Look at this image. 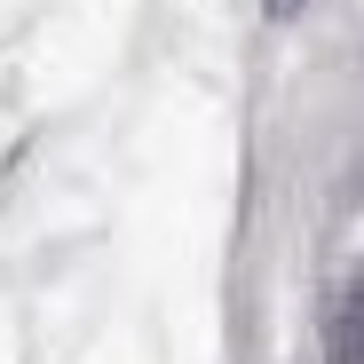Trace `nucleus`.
I'll return each instance as SVG.
<instances>
[{
	"label": "nucleus",
	"mask_w": 364,
	"mask_h": 364,
	"mask_svg": "<svg viewBox=\"0 0 364 364\" xmlns=\"http://www.w3.org/2000/svg\"><path fill=\"white\" fill-rule=\"evenodd\" d=\"M262 9H269V16H301V9H309V0H262Z\"/></svg>",
	"instance_id": "nucleus-2"
},
{
	"label": "nucleus",
	"mask_w": 364,
	"mask_h": 364,
	"mask_svg": "<svg viewBox=\"0 0 364 364\" xmlns=\"http://www.w3.org/2000/svg\"><path fill=\"white\" fill-rule=\"evenodd\" d=\"M325 356H333V364H364V269H356V277L341 285V301H333Z\"/></svg>",
	"instance_id": "nucleus-1"
}]
</instances>
